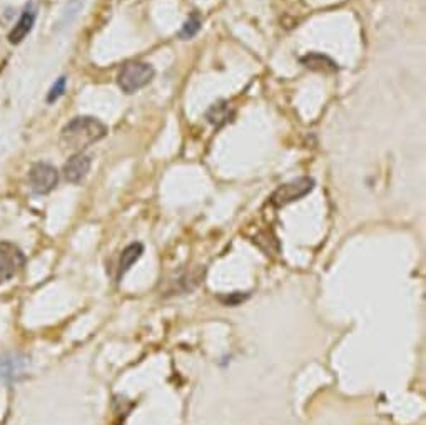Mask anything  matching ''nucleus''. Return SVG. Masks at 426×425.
Segmentation results:
<instances>
[{"mask_svg": "<svg viewBox=\"0 0 426 425\" xmlns=\"http://www.w3.org/2000/svg\"><path fill=\"white\" fill-rule=\"evenodd\" d=\"M107 135V126L96 117H74L60 132V146L66 151L79 153Z\"/></svg>", "mask_w": 426, "mask_h": 425, "instance_id": "1", "label": "nucleus"}, {"mask_svg": "<svg viewBox=\"0 0 426 425\" xmlns=\"http://www.w3.org/2000/svg\"><path fill=\"white\" fill-rule=\"evenodd\" d=\"M154 78V67L148 62H127L117 76V83L125 94L139 91L151 83Z\"/></svg>", "mask_w": 426, "mask_h": 425, "instance_id": "2", "label": "nucleus"}, {"mask_svg": "<svg viewBox=\"0 0 426 425\" xmlns=\"http://www.w3.org/2000/svg\"><path fill=\"white\" fill-rule=\"evenodd\" d=\"M312 189H314V180H312V177H298V180H293L290 181V183L279 186L273 193V196H271V203H273L276 208H283V206L301 200L306 194H310Z\"/></svg>", "mask_w": 426, "mask_h": 425, "instance_id": "3", "label": "nucleus"}, {"mask_svg": "<svg viewBox=\"0 0 426 425\" xmlns=\"http://www.w3.org/2000/svg\"><path fill=\"white\" fill-rule=\"evenodd\" d=\"M26 266V254L19 246L9 241H0V283L12 280Z\"/></svg>", "mask_w": 426, "mask_h": 425, "instance_id": "4", "label": "nucleus"}, {"mask_svg": "<svg viewBox=\"0 0 426 425\" xmlns=\"http://www.w3.org/2000/svg\"><path fill=\"white\" fill-rule=\"evenodd\" d=\"M28 183L35 194H47L59 183V173L52 164L35 163L28 173Z\"/></svg>", "mask_w": 426, "mask_h": 425, "instance_id": "5", "label": "nucleus"}, {"mask_svg": "<svg viewBox=\"0 0 426 425\" xmlns=\"http://www.w3.org/2000/svg\"><path fill=\"white\" fill-rule=\"evenodd\" d=\"M30 365L27 357L20 354H7L0 357V380L2 382H15L26 375Z\"/></svg>", "mask_w": 426, "mask_h": 425, "instance_id": "6", "label": "nucleus"}, {"mask_svg": "<svg viewBox=\"0 0 426 425\" xmlns=\"http://www.w3.org/2000/svg\"><path fill=\"white\" fill-rule=\"evenodd\" d=\"M89 169H91V157L82 155V153H76L74 156L69 157V161L64 164V176L69 183H80L85 176H87Z\"/></svg>", "mask_w": 426, "mask_h": 425, "instance_id": "7", "label": "nucleus"}, {"mask_svg": "<svg viewBox=\"0 0 426 425\" xmlns=\"http://www.w3.org/2000/svg\"><path fill=\"white\" fill-rule=\"evenodd\" d=\"M301 64L304 67L310 69V71L323 72V74H335L339 69L338 64L330 55L319 54V52H310V54L303 55Z\"/></svg>", "mask_w": 426, "mask_h": 425, "instance_id": "8", "label": "nucleus"}, {"mask_svg": "<svg viewBox=\"0 0 426 425\" xmlns=\"http://www.w3.org/2000/svg\"><path fill=\"white\" fill-rule=\"evenodd\" d=\"M34 22H35V10L32 9L30 6H28L27 9L24 10V14L20 15L19 22L15 24V27L12 29V32L9 34L10 44L22 42V40L27 37L28 32L32 31V27H34Z\"/></svg>", "mask_w": 426, "mask_h": 425, "instance_id": "9", "label": "nucleus"}, {"mask_svg": "<svg viewBox=\"0 0 426 425\" xmlns=\"http://www.w3.org/2000/svg\"><path fill=\"white\" fill-rule=\"evenodd\" d=\"M142 253H144V246L141 245V243H131V245L127 246V248L123 252V257H121V263H119V271H117V278H123L124 273H127L129 270H131V266L136 263L139 258L142 257Z\"/></svg>", "mask_w": 426, "mask_h": 425, "instance_id": "10", "label": "nucleus"}, {"mask_svg": "<svg viewBox=\"0 0 426 425\" xmlns=\"http://www.w3.org/2000/svg\"><path fill=\"white\" fill-rule=\"evenodd\" d=\"M206 117H208L209 123L214 124V126H222V124L227 123L231 117L227 103H218V104H214V106H211Z\"/></svg>", "mask_w": 426, "mask_h": 425, "instance_id": "11", "label": "nucleus"}, {"mask_svg": "<svg viewBox=\"0 0 426 425\" xmlns=\"http://www.w3.org/2000/svg\"><path fill=\"white\" fill-rule=\"evenodd\" d=\"M199 29H201V17L194 12V14H190V17L186 20V24L182 26V29L179 32V37L181 39H190L194 37V35L197 34Z\"/></svg>", "mask_w": 426, "mask_h": 425, "instance_id": "12", "label": "nucleus"}, {"mask_svg": "<svg viewBox=\"0 0 426 425\" xmlns=\"http://www.w3.org/2000/svg\"><path fill=\"white\" fill-rule=\"evenodd\" d=\"M64 92H66V78H59L54 86H52L51 91H48L47 103H54V101L59 99Z\"/></svg>", "mask_w": 426, "mask_h": 425, "instance_id": "13", "label": "nucleus"}]
</instances>
